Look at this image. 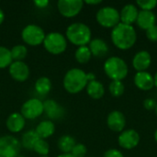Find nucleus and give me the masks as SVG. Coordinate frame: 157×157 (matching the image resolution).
I'll use <instances>...</instances> for the list:
<instances>
[{
    "label": "nucleus",
    "mask_w": 157,
    "mask_h": 157,
    "mask_svg": "<svg viewBox=\"0 0 157 157\" xmlns=\"http://www.w3.org/2000/svg\"><path fill=\"white\" fill-rule=\"evenodd\" d=\"M137 40L134 28L132 25L123 23L118 24L111 31V40L113 44L121 50H128L132 48Z\"/></svg>",
    "instance_id": "obj_1"
},
{
    "label": "nucleus",
    "mask_w": 157,
    "mask_h": 157,
    "mask_svg": "<svg viewBox=\"0 0 157 157\" xmlns=\"http://www.w3.org/2000/svg\"><path fill=\"white\" fill-rule=\"evenodd\" d=\"M88 84L86 73L79 68H72L63 76V85L70 94H77L86 87Z\"/></svg>",
    "instance_id": "obj_2"
},
{
    "label": "nucleus",
    "mask_w": 157,
    "mask_h": 157,
    "mask_svg": "<svg viewBox=\"0 0 157 157\" xmlns=\"http://www.w3.org/2000/svg\"><path fill=\"white\" fill-rule=\"evenodd\" d=\"M66 40L72 44L81 47L86 46L91 41V30L90 28L81 22H75L69 25L65 32Z\"/></svg>",
    "instance_id": "obj_3"
},
{
    "label": "nucleus",
    "mask_w": 157,
    "mask_h": 157,
    "mask_svg": "<svg viewBox=\"0 0 157 157\" xmlns=\"http://www.w3.org/2000/svg\"><path fill=\"white\" fill-rule=\"evenodd\" d=\"M104 71L112 81H121L128 75V65L121 58L113 56L105 62Z\"/></svg>",
    "instance_id": "obj_4"
},
{
    "label": "nucleus",
    "mask_w": 157,
    "mask_h": 157,
    "mask_svg": "<svg viewBox=\"0 0 157 157\" xmlns=\"http://www.w3.org/2000/svg\"><path fill=\"white\" fill-rule=\"evenodd\" d=\"M44 49L51 54L58 55L65 52L67 48L66 37L59 32H50L45 36L43 41Z\"/></svg>",
    "instance_id": "obj_5"
},
{
    "label": "nucleus",
    "mask_w": 157,
    "mask_h": 157,
    "mask_svg": "<svg viewBox=\"0 0 157 157\" xmlns=\"http://www.w3.org/2000/svg\"><path fill=\"white\" fill-rule=\"evenodd\" d=\"M98 23L104 28H114L121 23L120 12L112 6L101 7L96 15Z\"/></svg>",
    "instance_id": "obj_6"
},
{
    "label": "nucleus",
    "mask_w": 157,
    "mask_h": 157,
    "mask_svg": "<svg viewBox=\"0 0 157 157\" xmlns=\"http://www.w3.org/2000/svg\"><path fill=\"white\" fill-rule=\"evenodd\" d=\"M45 32L38 25H27L21 31L22 40L29 46H38L43 43L45 39Z\"/></svg>",
    "instance_id": "obj_7"
},
{
    "label": "nucleus",
    "mask_w": 157,
    "mask_h": 157,
    "mask_svg": "<svg viewBox=\"0 0 157 157\" xmlns=\"http://www.w3.org/2000/svg\"><path fill=\"white\" fill-rule=\"evenodd\" d=\"M21 147L20 141L12 135H4L0 137L1 157H18Z\"/></svg>",
    "instance_id": "obj_8"
},
{
    "label": "nucleus",
    "mask_w": 157,
    "mask_h": 157,
    "mask_svg": "<svg viewBox=\"0 0 157 157\" xmlns=\"http://www.w3.org/2000/svg\"><path fill=\"white\" fill-rule=\"evenodd\" d=\"M44 112L43 102L38 98L28 99L21 107L20 113L26 120H35Z\"/></svg>",
    "instance_id": "obj_9"
},
{
    "label": "nucleus",
    "mask_w": 157,
    "mask_h": 157,
    "mask_svg": "<svg viewBox=\"0 0 157 157\" xmlns=\"http://www.w3.org/2000/svg\"><path fill=\"white\" fill-rule=\"evenodd\" d=\"M84 6L82 0H59L57 2V8L59 13L64 17H74L77 16Z\"/></svg>",
    "instance_id": "obj_10"
},
{
    "label": "nucleus",
    "mask_w": 157,
    "mask_h": 157,
    "mask_svg": "<svg viewBox=\"0 0 157 157\" xmlns=\"http://www.w3.org/2000/svg\"><path fill=\"white\" fill-rule=\"evenodd\" d=\"M8 72L10 76L17 82L27 81L30 75L29 67L23 61L13 62L8 67Z\"/></svg>",
    "instance_id": "obj_11"
},
{
    "label": "nucleus",
    "mask_w": 157,
    "mask_h": 157,
    "mask_svg": "<svg viewBox=\"0 0 157 157\" xmlns=\"http://www.w3.org/2000/svg\"><path fill=\"white\" fill-rule=\"evenodd\" d=\"M119 144L124 149L131 150L135 148L140 142V135L135 130H127L119 136Z\"/></svg>",
    "instance_id": "obj_12"
},
{
    "label": "nucleus",
    "mask_w": 157,
    "mask_h": 157,
    "mask_svg": "<svg viewBox=\"0 0 157 157\" xmlns=\"http://www.w3.org/2000/svg\"><path fill=\"white\" fill-rule=\"evenodd\" d=\"M107 124L111 131L120 132L123 131L126 125V120L124 115L121 111L114 110L109 114L107 119Z\"/></svg>",
    "instance_id": "obj_13"
},
{
    "label": "nucleus",
    "mask_w": 157,
    "mask_h": 157,
    "mask_svg": "<svg viewBox=\"0 0 157 157\" xmlns=\"http://www.w3.org/2000/svg\"><path fill=\"white\" fill-rule=\"evenodd\" d=\"M44 112L51 120H58L63 117L64 109L53 99H47L43 102Z\"/></svg>",
    "instance_id": "obj_14"
},
{
    "label": "nucleus",
    "mask_w": 157,
    "mask_h": 157,
    "mask_svg": "<svg viewBox=\"0 0 157 157\" xmlns=\"http://www.w3.org/2000/svg\"><path fill=\"white\" fill-rule=\"evenodd\" d=\"M26 124V119L21 115V113L14 112L10 114L6 121V126L10 132L17 133L20 132Z\"/></svg>",
    "instance_id": "obj_15"
},
{
    "label": "nucleus",
    "mask_w": 157,
    "mask_h": 157,
    "mask_svg": "<svg viewBox=\"0 0 157 157\" xmlns=\"http://www.w3.org/2000/svg\"><path fill=\"white\" fill-rule=\"evenodd\" d=\"M151 62L152 58L150 53L146 51H140L134 55L132 65L138 72H145V70L149 68Z\"/></svg>",
    "instance_id": "obj_16"
},
{
    "label": "nucleus",
    "mask_w": 157,
    "mask_h": 157,
    "mask_svg": "<svg viewBox=\"0 0 157 157\" xmlns=\"http://www.w3.org/2000/svg\"><path fill=\"white\" fill-rule=\"evenodd\" d=\"M134 84L139 89L148 91L154 87L155 80L148 72H138L134 76Z\"/></svg>",
    "instance_id": "obj_17"
},
{
    "label": "nucleus",
    "mask_w": 157,
    "mask_h": 157,
    "mask_svg": "<svg viewBox=\"0 0 157 157\" xmlns=\"http://www.w3.org/2000/svg\"><path fill=\"white\" fill-rule=\"evenodd\" d=\"M138 14H139V11L137 7L132 4H128L123 6V8L121 9V12L120 13L121 21L123 24L132 26V24L136 22L137 20Z\"/></svg>",
    "instance_id": "obj_18"
},
{
    "label": "nucleus",
    "mask_w": 157,
    "mask_h": 157,
    "mask_svg": "<svg viewBox=\"0 0 157 157\" xmlns=\"http://www.w3.org/2000/svg\"><path fill=\"white\" fill-rule=\"evenodd\" d=\"M155 21H156V17H155V13L153 11H144V10H142L139 12L138 17L136 20L137 25L142 29H145V30L155 26Z\"/></svg>",
    "instance_id": "obj_19"
},
{
    "label": "nucleus",
    "mask_w": 157,
    "mask_h": 157,
    "mask_svg": "<svg viewBox=\"0 0 157 157\" xmlns=\"http://www.w3.org/2000/svg\"><path fill=\"white\" fill-rule=\"evenodd\" d=\"M35 132L40 139L45 140V139L51 137L52 135H53V133L55 132L54 123L51 120L42 121L37 125Z\"/></svg>",
    "instance_id": "obj_20"
},
{
    "label": "nucleus",
    "mask_w": 157,
    "mask_h": 157,
    "mask_svg": "<svg viewBox=\"0 0 157 157\" xmlns=\"http://www.w3.org/2000/svg\"><path fill=\"white\" fill-rule=\"evenodd\" d=\"M91 54L96 56V57H104L108 52H109V46L106 43V41H104L101 39H94L91 40V41L89 42V46H88Z\"/></svg>",
    "instance_id": "obj_21"
},
{
    "label": "nucleus",
    "mask_w": 157,
    "mask_h": 157,
    "mask_svg": "<svg viewBox=\"0 0 157 157\" xmlns=\"http://www.w3.org/2000/svg\"><path fill=\"white\" fill-rule=\"evenodd\" d=\"M86 88V92H87L88 96L94 99H99L105 94L104 86L97 80L88 82Z\"/></svg>",
    "instance_id": "obj_22"
},
{
    "label": "nucleus",
    "mask_w": 157,
    "mask_h": 157,
    "mask_svg": "<svg viewBox=\"0 0 157 157\" xmlns=\"http://www.w3.org/2000/svg\"><path fill=\"white\" fill-rule=\"evenodd\" d=\"M40 140L35 130H30L22 134L21 137V146L27 150H33L35 144Z\"/></svg>",
    "instance_id": "obj_23"
},
{
    "label": "nucleus",
    "mask_w": 157,
    "mask_h": 157,
    "mask_svg": "<svg viewBox=\"0 0 157 157\" xmlns=\"http://www.w3.org/2000/svg\"><path fill=\"white\" fill-rule=\"evenodd\" d=\"M75 144V140L71 135H63L57 143L58 148L63 154H71Z\"/></svg>",
    "instance_id": "obj_24"
},
{
    "label": "nucleus",
    "mask_w": 157,
    "mask_h": 157,
    "mask_svg": "<svg viewBox=\"0 0 157 157\" xmlns=\"http://www.w3.org/2000/svg\"><path fill=\"white\" fill-rule=\"evenodd\" d=\"M34 88L36 92L40 96L48 95L52 90V81L50 78L46 76L40 77L34 85Z\"/></svg>",
    "instance_id": "obj_25"
},
{
    "label": "nucleus",
    "mask_w": 157,
    "mask_h": 157,
    "mask_svg": "<svg viewBox=\"0 0 157 157\" xmlns=\"http://www.w3.org/2000/svg\"><path fill=\"white\" fill-rule=\"evenodd\" d=\"M91 52L88 48V46H81L78 47L75 52V60L79 63H86L90 61L91 59Z\"/></svg>",
    "instance_id": "obj_26"
},
{
    "label": "nucleus",
    "mask_w": 157,
    "mask_h": 157,
    "mask_svg": "<svg viewBox=\"0 0 157 157\" xmlns=\"http://www.w3.org/2000/svg\"><path fill=\"white\" fill-rule=\"evenodd\" d=\"M10 52H11V57H12L13 62H20L26 58L28 54V49L25 45L18 44V45L14 46L10 50Z\"/></svg>",
    "instance_id": "obj_27"
},
{
    "label": "nucleus",
    "mask_w": 157,
    "mask_h": 157,
    "mask_svg": "<svg viewBox=\"0 0 157 157\" xmlns=\"http://www.w3.org/2000/svg\"><path fill=\"white\" fill-rule=\"evenodd\" d=\"M13 63L10 50L6 47L0 46V69H5L9 67V65Z\"/></svg>",
    "instance_id": "obj_28"
},
{
    "label": "nucleus",
    "mask_w": 157,
    "mask_h": 157,
    "mask_svg": "<svg viewBox=\"0 0 157 157\" xmlns=\"http://www.w3.org/2000/svg\"><path fill=\"white\" fill-rule=\"evenodd\" d=\"M33 151L36 152L38 155H40V156H48V154L50 152V145L45 140L40 139L35 144L33 147Z\"/></svg>",
    "instance_id": "obj_29"
},
{
    "label": "nucleus",
    "mask_w": 157,
    "mask_h": 157,
    "mask_svg": "<svg viewBox=\"0 0 157 157\" xmlns=\"http://www.w3.org/2000/svg\"><path fill=\"white\" fill-rule=\"evenodd\" d=\"M124 85L121 81H111V83L109 84V92L110 94L113 96V97H121L122 96V94L124 93Z\"/></svg>",
    "instance_id": "obj_30"
},
{
    "label": "nucleus",
    "mask_w": 157,
    "mask_h": 157,
    "mask_svg": "<svg viewBox=\"0 0 157 157\" xmlns=\"http://www.w3.org/2000/svg\"><path fill=\"white\" fill-rule=\"evenodd\" d=\"M137 5L144 11H152L157 5L156 0H138Z\"/></svg>",
    "instance_id": "obj_31"
},
{
    "label": "nucleus",
    "mask_w": 157,
    "mask_h": 157,
    "mask_svg": "<svg viewBox=\"0 0 157 157\" xmlns=\"http://www.w3.org/2000/svg\"><path fill=\"white\" fill-rule=\"evenodd\" d=\"M87 153L86 146L83 144H76L73 148L71 155L74 157H86Z\"/></svg>",
    "instance_id": "obj_32"
},
{
    "label": "nucleus",
    "mask_w": 157,
    "mask_h": 157,
    "mask_svg": "<svg viewBox=\"0 0 157 157\" xmlns=\"http://www.w3.org/2000/svg\"><path fill=\"white\" fill-rule=\"evenodd\" d=\"M146 36L151 41H157V26L155 25L146 30Z\"/></svg>",
    "instance_id": "obj_33"
},
{
    "label": "nucleus",
    "mask_w": 157,
    "mask_h": 157,
    "mask_svg": "<svg viewBox=\"0 0 157 157\" xmlns=\"http://www.w3.org/2000/svg\"><path fill=\"white\" fill-rule=\"evenodd\" d=\"M144 106L147 110H153L155 109L157 103L154 98H147L144 101Z\"/></svg>",
    "instance_id": "obj_34"
},
{
    "label": "nucleus",
    "mask_w": 157,
    "mask_h": 157,
    "mask_svg": "<svg viewBox=\"0 0 157 157\" xmlns=\"http://www.w3.org/2000/svg\"><path fill=\"white\" fill-rule=\"evenodd\" d=\"M103 157H123V155L117 149H109L104 154Z\"/></svg>",
    "instance_id": "obj_35"
},
{
    "label": "nucleus",
    "mask_w": 157,
    "mask_h": 157,
    "mask_svg": "<svg viewBox=\"0 0 157 157\" xmlns=\"http://www.w3.org/2000/svg\"><path fill=\"white\" fill-rule=\"evenodd\" d=\"M33 4L38 8H45L49 5V1L48 0H35Z\"/></svg>",
    "instance_id": "obj_36"
},
{
    "label": "nucleus",
    "mask_w": 157,
    "mask_h": 157,
    "mask_svg": "<svg viewBox=\"0 0 157 157\" xmlns=\"http://www.w3.org/2000/svg\"><path fill=\"white\" fill-rule=\"evenodd\" d=\"M101 2H102L101 0H86L85 1V3L87 5H98Z\"/></svg>",
    "instance_id": "obj_37"
},
{
    "label": "nucleus",
    "mask_w": 157,
    "mask_h": 157,
    "mask_svg": "<svg viewBox=\"0 0 157 157\" xmlns=\"http://www.w3.org/2000/svg\"><path fill=\"white\" fill-rule=\"evenodd\" d=\"M86 77H87V81L88 82L96 80V75L93 73H87L86 74Z\"/></svg>",
    "instance_id": "obj_38"
},
{
    "label": "nucleus",
    "mask_w": 157,
    "mask_h": 157,
    "mask_svg": "<svg viewBox=\"0 0 157 157\" xmlns=\"http://www.w3.org/2000/svg\"><path fill=\"white\" fill-rule=\"evenodd\" d=\"M4 19H5V14H4V12H3V10L0 8V25L3 23V21H4Z\"/></svg>",
    "instance_id": "obj_39"
},
{
    "label": "nucleus",
    "mask_w": 157,
    "mask_h": 157,
    "mask_svg": "<svg viewBox=\"0 0 157 157\" xmlns=\"http://www.w3.org/2000/svg\"><path fill=\"white\" fill-rule=\"evenodd\" d=\"M57 157H74L71 154H62V155H60L59 156Z\"/></svg>",
    "instance_id": "obj_40"
},
{
    "label": "nucleus",
    "mask_w": 157,
    "mask_h": 157,
    "mask_svg": "<svg viewBox=\"0 0 157 157\" xmlns=\"http://www.w3.org/2000/svg\"><path fill=\"white\" fill-rule=\"evenodd\" d=\"M154 80H155V86L157 87V72L155 75V77H154Z\"/></svg>",
    "instance_id": "obj_41"
},
{
    "label": "nucleus",
    "mask_w": 157,
    "mask_h": 157,
    "mask_svg": "<svg viewBox=\"0 0 157 157\" xmlns=\"http://www.w3.org/2000/svg\"><path fill=\"white\" fill-rule=\"evenodd\" d=\"M155 141H156L157 143V130L155 131Z\"/></svg>",
    "instance_id": "obj_42"
},
{
    "label": "nucleus",
    "mask_w": 157,
    "mask_h": 157,
    "mask_svg": "<svg viewBox=\"0 0 157 157\" xmlns=\"http://www.w3.org/2000/svg\"><path fill=\"white\" fill-rule=\"evenodd\" d=\"M155 113H156V116H157V106H156V108H155Z\"/></svg>",
    "instance_id": "obj_43"
},
{
    "label": "nucleus",
    "mask_w": 157,
    "mask_h": 157,
    "mask_svg": "<svg viewBox=\"0 0 157 157\" xmlns=\"http://www.w3.org/2000/svg\"><path fill=\"white\" fill-rule=\"evenodd\" d=\"M40 157H49V156H40Z\"/></svg>",
    "instance_id": "obj_44"
},
{
    "label": "nucleus",
    "mask_w": 157,
    "mask_h": 157,
    "mask_svg": "<svg viewBox=\"0 0 157 157\" xmlns=\"http://www.w3.org/2000/svg\"><path fill=\"white\" fill-rule=\"evenodd\" d=\"M0 157H1V156H0Z\"/></svg>",
    "instance_id": "obj_45"
}]
</instances>
